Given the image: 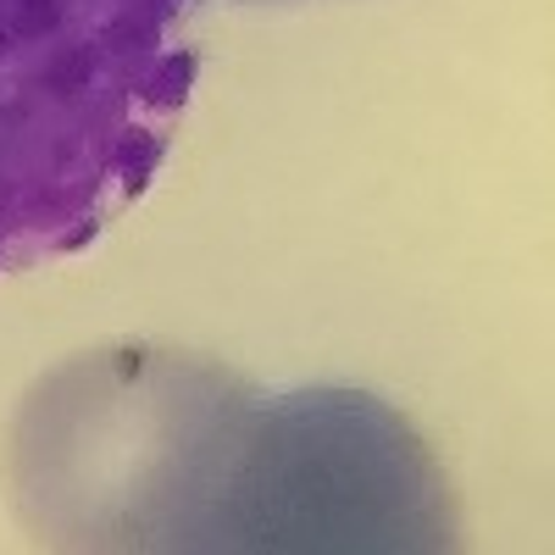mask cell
<instances>
[{"instance_id":"1","label":"cell","mask_w":555,"mask_h":555,"mask_svg":"<svg viewBox=\"0 0 555 555\" xmlns=\"http://www.w3.org/2000/svg\"><path fill=\"white\" fill-rule=\"evenodd\" d=\"M17 512L62 550H455V500L400 411L256 389L183 350H95L12 434Z\"/></svg>"},{"instance_id":"2","label":"cell","mask_w":555,"mask_h":555,"mask_svg":"<svg viewBox=\"0 0 555 555\" xmlns=\"http://www.w3.org/2000/svg\"><path fill=\"white\" fill-rule=\"evenodd\" d=\"M195 89V0H0V272L95 245Z\"/></svg>"},{"instance_id":"3","label":"cell","mask_w":555,"mask_h":555,"mask_svg":"<svg viewBox=\"0 0 555 555\" xmlns=\"http://www.w3.org/2000/svg\"><path fill=\"white\" fill-rule=\"evenodd\" d=\"M250 7H284V0H250Z\"/></svg>"}]
</instances>
